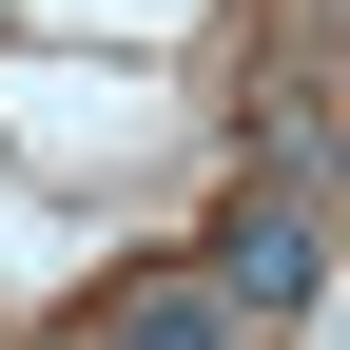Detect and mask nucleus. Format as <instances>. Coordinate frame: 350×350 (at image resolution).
Wrapping results in <instances>:
<instances>
[{
    "label": "nucleus",
    "instance_id": "nucleus-1",
    "mask_svg": "<svg viewBox=\"0 0 350 350\" xmlns=\"http://www.w3.org/2000/svg\"><path fill=\"white\" fill-rule=\"evenodd\" d=\"M214 292H234L253 331H292V312H312V195H253L234 234H214Z\"/></svg>",
    "mask_w": 350,
    "mask_h": 350
},
{
    "label": "nucleus",
    "instance_id": "nucleus-2",
    "mask_svg": "<svg viewBox=\"0 0 350 350\" xmlns=\"http://www.w3.org/2000/svg\"><path fill=\"white\" fill-rule=\"evenodd\" d=\"M98 350H253V312H234V292L195 273V292H137V312H117Z\"/></svg>",
    "mask_w": 350,
    "mask_h": 350
}]
</instances>
